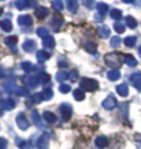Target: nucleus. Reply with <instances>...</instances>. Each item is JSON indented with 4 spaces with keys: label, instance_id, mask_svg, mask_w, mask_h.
<instances>
[{
    "label": "nucleus",
    "instance_id": "28",
    "mask_svg": "<svg viewBox=\"0 0 141 149\" xmlns=\"http://www.w3.org/2000/svg\"><path fill=\"white\" fill-rule=\"evenodd\" d=\"M67 78H68V72H66V71H59L58 74H56V79H58L59 82H62V84H63Z\"/></svg>",
    "mask_w": 141,
    "mask_h": 149
},
{
    "label": "nucleus",
    "instance_id": "17",
    "mask_svg": "<svg viewBox=\"0 0 141 149\" xmlns=\"http://www.w3.org/2000/svg\"><path fill=\"white\" fill-rule=\"evenodd\" d=\"M43 119H44L47 123H55L56 122V116H55V113L50 112V111H45V112L43 113Z\"/></svg>",
    "mask_w": 141,
    "mask_h": 149
},
{
    "label": "nucleus",
    "instance_id": "8",
    "mask_svg": "<svg viewBox=\"0 0 141 149\" xmlns=\"http://www.w3.org/2000/svg\"><path fill=\"white\" fill-rule=\"evenodd\" d=\"M62 25H63V17L60 14H55L54 19H52V27H54L55 32H59Z\"/></svg>",
    "mask_w": 141,
    "mask_h": 149
},
{
    "label": "nucleus",
    "instance_id": "7",
    "mask_svg": "<svg viewBox=\"0 0 141 149\" xmlns=\"http://www.w3.org/2000/svg\"><path fill=\"white\" fill-rule=\"evenodd\" d=\"M117 107V100H115L114 96H108L107 99L103 101V108L107 109V111H111Z\"/></svg>",
    "mask_w": 141,
    "mask_h": 149
},
{
    "label": "nucleus",
    "instance_id": "19",
    "mask_svg": "<svg viewBox=\"0 0 141 149\" xmlns=\"http://www.w3.org/2000/svg\"><path fill=\"white\" fill-rule=\"evenodd\" d=\"M47 15H48V8H45V7H37L36 8V17L38 19L45 18Z\"/></svg>",
    "mask_w": 141,
    "mask_h": 149
},
{
    "label": "nucleus",
    "instance_id": "33",
    "mask_svg": "<svg viewBox=\"0 0 141 149\" xmlns=\"http://www.w3.org/2000/svg\"><path fill=\"white\" fill-rule=\"evenodd\" d=\"M126 64H128L129 67H136V66H137V60L133 58L132 55H129V56H126Z\"/></svg>",
    "mask_w": 141,
    "mask_h": 149
},
{
    "label": "nucleus",
    "instance_id": "11",
    "mask_svg": "<svg viewBox=\"0 0 141 149\" xmlns=\"http://www.w3.org/2000/svg\"><path fill=\"white\" fill-rule=\"evenodd\" d=\"M18 23L21 26H32L33 19L30 15H21L18 18Z\"/></svg>",
    "mask_w": 141,
    "mask_h": 149
},
{
    "label": "nucleus",
    "instance_id": "20",
    "mask_svg": "<svg viewBox=\"0 0 141 149\" xmlns=\"http://www.w3.org/2000/svg\"><path fill=\"white\" fill-rule=\"evenodd\" d=\"M97 34L101 37V38H107L110 36V27L108 26H100L97 29Z\"/></svg>",
    "mask_w": 141,
    "mask_h": 149
},
{
    "label": "nucleus",
    "instance_id": "40",
    "mask_svg": "<svg viewBox=\"0 0 141 149\" xmlns=\"http://www.w3.org/2000/svg\"><path fill=\"white\" fill-rule=\"evenodd\" d=\"M52 8H55L56 11H62L63 10V3L59 0H54L52 1Z\"/></svg>",
    "mask_w": 141,
    "mask_h": 149
},
{
    "label": "nucleus",
    "instance_id": "12",
    "mask_svg": "<svg viewBox=\"0 0 141 149\" xmlns=\"http://www.w3.org/2000/svg\"><path fill=\"white\" fill-rule=\"evenodd\" d=\"M48 137L47 136H41L38 140H37V148L38 149H48Z\"/></svg>",
    "mask_w": 141,
    "mask_h": 149
},
{
    "label": "nucleus",
    "instance_id": "26",
    "mask_svg": "<svg viewBox=\"0 0 141 149\" xmlns=\"http://www.w3.org/2000/svg\"><path fill=\"white\" fill-rule=\"evenodd\" d=\"M67 8L70 13H77V10H78V1H73V0H68L67 3Z\"/></svg>",
    "mask_w": 141,
    "mask_h": 149
},
{
    "label": "nucleus",
    "instance_id": "9",
    "mask_svg": "<svg viewBox=\"0 0 141 149\" xmlns=\"http://www.w3.org/2000/svg\"><path fill=\"white\" fill-rule=\"evenodd\" d=\"M22 49L25 51V52H33V51L36 49V41L32 40V38L25 40L22 44Z\"/></svg>",
    "mask_w": 141,
    "mask_h": 149
},
{
    "label": "nucleus",
    "instance_id": "22",
    "mask_svg": "<svg viewBox=\"0 0 141 149\" xmlns=\"http://www.w3.org/2000/svg\"><path fill=\"white\" fill-rule=\"evenodd\" d=\"M36 33H37V36L41 37L43 40H44V38H47V37H50V30H48L47 27H41V26H40V27H38V29L36 30Z\"/></svg>",
    "mask_w": 141,
    "mask_h": 149
},
{
    "label": "nucleus",
    "instance_id": "25",
    "mask_svg": "<svg viewBox=\"0 0 141 149\" xmlns=\"http://www.w3.org/2000/svg\"><path fill=\"white\" fill-rule=\"evenodd\" d=\"M26 82H27V85L30 86V88H36V86H38V78L37 77H34V75H30V77H27V79H26Z\"/></svg>",
    "mask_w": 141,
    "mask_h": 149
},
{
    "label": "nucleus",
    "instance_id": "32",
    "mask_svg": "<svg viewBox=\"0 0 141 149\" xmlns=\"http://www.w3.org/2000/svg\"><path fill=\"white\" fill-rule=\"evenodd\" d=\"M43 97H44V100H51L52 99V97H54V92H52V89H50V88L44 89V92H43Z\"/></svg>",
    "mask_w": 141,
    "mask_h": 149
},
{
    "label": "nucleus",
    "instance_id": "29",
    "mask_svg": "<svg viewBox=\"0 0 141 149\" xmlns=\"http://www.w3.org/2000/svg\"><path fill=\"white\" fill-rule=\"evenodd\" d=\"M15 6H17V8L18 10H26L29 7V1H25V0H18V1H15Z\"/></svg>",
    "mask_w": 141,
    "mask_h": 149
},
{
    "label": "nucleus",
    "instance_id": "51",
    "mask_svg": "<svg viewBox=\"0 0 141 149\" xmlns=\"http://www.w3.org/2000/svg\"><path fill=\"white\" fill-rule=\"evenodd\" d=\"M138 55H140V56H141V47H140V48H138Z\"/></svg>",
    "mask_w": 141,
    "mask_h": 149
},
{
    "label": "nucleus",
    "instance_id": "46",
    "mask_svg": "<svg viewBox=\"0 0 141 149\" xmlns=\"http://www.w3.org/2000/svg\"><path fill=\"white\" fill-rule=\"evenodd\" d=\"M6 146H7V140L0 137V149H6Z\"/></svg>",
    "mask_w": 141,
    "mask_h": 149
},
{
    "label": "nucleus",
    "instance_id": "24",
    "mask_svg": "<svg viewBox=\"0 0 141 149\" xmlns=\"http://www.w3.org/2000/svg\"><path fill=\"white\" fill-rule=\"evenodd\" d=\"M136 41H137L136 37H134V36H130V37H126V38H125L123 44L128 47V48H133V47L136 45Z\"/></svg>",
    "mask_w": 141,
    "mask_h": 149
},
{
    "label": "nucleus",
    "instance_id": "27",
    "mask_svg": "<svg viewBox=\"0 0 141 149\" xmlns=\"http://www.w3.org/2000/svg\"><path fill=\"white\" fill-rule=\"evenodd\" d=\"M73 95H74V99L77 100V101H82V100L85 99V92L81 91V89H75Z\"/></svg>",
    "mask_w": 141,
    "mask_h": 149
},
{
    "label": "nucleus",
    "instance_id": "52",
    "mask_svg": "<svg viewBox=\"0 0 141 149\" xmlns=\"http://www.w3.org/2000/svg\"><path fill=\"white\" fill-rule=\"evenodd\" d=\"M1 115H3V109L0 108V116H1Z\"/></svg>",
    "mask_w": 141,
    "mask_h": 149
},
{
    "label": "nucleus",
    "instance_id": "43",
    "mask_svg": "<svg viewBox=\"0 0 141 149\" xmlns=\"http://www.w3.org/2000/svg\"><path fill=\"white\" fill-rule=\"evenodd\" d=\"M43 100H44L43 93H36V95L33 96V101H34V103H41Z\"/></svg>",
    "mask_w": 141,
    "mask_h": 149
},
{
    "label": "nucleus",
    "instance_id": "42",
    "mask_svg": "<svg viewBox=\"0 0 141 149\" xmlns=\"http://www.w3.org/2000/svg\"><path fill=\"white\" fill-rule=\"evenodd\" d=\"M15 93H17V95H19V96H27V95H29V91H27L26 88H18Z\"/></svg>",
    "mask_w": 141,
    "mask_h": 149
},
{
    "label": "nucleus",
    "instance_id": "50",
    "mask_svg": "<svg viewBox=\"0 0 141 149\" xmlns=\"http://www.w3.org/2000/svg\"><path fill=\"white\" fill-rule=\"evenodd\" d=\"M85 6L89 7V8H92V7H93V1H85Z\"/></svg>",
    "mask_w": 141,
    "mask_h": 149
},
{
    "label": "nucleus",
    "instance_id": "1",
    "mask_svg": "<svg viewBox=\"0 0 141 149\" xmlns=\"http://www.w3.org/2000/svg\"><path fill=\"white\" fill-rule=\"evenodd\" d=\"M80 84H81V91H85V92H95L99 88L97 81L92 79V78H82Z\"/></svg>",
    "mask_w": 141,
    "mask_h": 149
},
{
    "label": "nucleus",
    "instance_id": "6",
    "mask_svg": "<svg viewBox=\"0 0 141 149\" xmlns=\"http://www.w3.org/2000/svg\"><path fill=\"white\" fill-rule=\"evenodd\" d=\"M32 120H33V123L38 127V129H45L44 119L40 116V113L37 112V111H33V112H32Z\"/></svg>",
    "mask_w": 141,
    "mask_h": 149
},
{
    "label": "nucleus",
    "instance_id": "36",
    "mask_svg": "<svg viewBox=\"0 0 141 149\" xmlns=\"http://www.w3.org/2000/svg\"><path fill=\"white\" fill-rule=\"evenodd\" d=\"M17 145L21 149H32V145H30V142H27V141H17Z\"/></svg>",
    "mask_w": 141,
    "mask_h": 149
},
{
    "label": "nucleus",
    "instance_id": "18",
    "mask_svg": "<svg viewBox=\"0 0 141 149\" xmlns=\"http://www.w3.org/2000/svg\"><path fill=\"white\" fill-rule=\"evenodd\" d=\"M50 58H51L50 52H47V51H44V49L37 52V60H38V62H41V63H43V62H45V60H48Z\"/></svg>",
    "mask_w": 141,
    "mask_h": 149
},
{
    "label": "nucleus",
    "instance_id": "41",
    "mask_svg": "<svg viewBox=\"0 0 141 149\" xmlns=\"http://www.w3.org/2000/svg\"><path fill=\"white\" fill-rule=\"evenodd\" d=\"M114 29H115V32L119 33V34L125 32V26H123L121 22H115V23H114Z\"/></svg>",
    "mask_w": 141,
    "mask_h": 149
},
{
    "label": "nucleus",
    "instance_id": "53",
    "mask_svg": "<svg viewBox=\"0 0 141 149\" xmlns=\"http://www.w3.org/2000/svg\"><path fill=\"white\" fill-rule=\"evenodd\" d=\"M1 13H3V8H1V7H0V15H1Z\"/></svg>",
    "mask_w": 141,
    "mask_h": 149
},
{
    "label": "nucleus",
    "instance_id": "39",
    "mask_svg": "<svg viewBox=\"0 0 141 149\" xmlns=\"http://www.w3.org/2000/svg\"><path fill=\"white\" fill-rule=\"evenodd\" d=\"M38 82H41V84H45V82H48L50 81V75H48V74H47V72H41L40 75H38Z\"/></svg>",
    "mask_w": 141,
    "mask_h": 149
},
{
    "label": "nucleus",
    "instance_id": "37",
    "mask_svg": "<svg viewBox=\"0 0 141 149\" xmlns=\"http://www.w3.org/2000/svg\"><path fill=\"white\" fill-rule=\"evenodd\" d=\"M121 38H119L118 36L117 37H112V38H111V41H110V45L112 47V48H118L119 47V44H121Z\"/></svg>",
    "mask_w": 141,
    "mask_h": 149
},
{
    "label": "nucleus",
    "instance_id": "48",
    "mask_svg": "<svg viewBox=\"0 0 141 149\" xmlns=\"http://www.w3.org/2000/svg\"><path fill=\"white\" fill-rule=\"evenodd\" d=\"M4 77H6V71L0 67V78H4Z\"/></svg>",
    "mask_w": 141,
    "mask_h": 149
},
{
    "label": "nucleus",
    "instance_id": "34",
    "mask_svg": "<svg viewBox=\"0 0 141 149\" xmlns=\"http://www.w3.org/2000/svg\"><path fill=\"white\" fill-rule=\"evenodd\" d=\"M110 15H111V18L112 19H121V17H122V11L118 10V8H115L110 13Z\"/></svg>",
    "mask_w": 141,
    "mask_h": 149
},
{
    "label": "nucleus",
    "instance_id": "2",
    "mask_svg": "<svg viewBox=\"0 0 141 149\" xmlns=\"http://www.w3.org/2000/svg\"><path fill=\"white\" fill-rule=\"evenodd\" d=\"M104 60L111 67H118L119 64L122 63V56L118 54H108L104 56Z\"/></svg>",
    "mask_w": 141,
    "mask_h": 149
},
{
    "label": "nucleus",
    "instance_id": "4",
    "mask_svg": "<svg viewBox=\"0 0 141 149\" xmlns=\"http://www.w3.org/2000/svg\"><path fill=\"white\" fill-rule=\"evenodd\" d=\"M60 112H62V116H63L64 120H70L71 113H73V108L70 107V104L64 103V104L60 105Z\"/></svg>",
    "mask_w": 141,
    "mask_h": 149
},
{
    "label": "nucleus",
    "instance_id": "49",
    "mask_svg": "<svg viewBox=\"0 0 141 149\" xmlns=\"http://www.w3.org/2000/svg\"><path fill=\"white\" fill-rule=\"evenodd\" d=\"M95 19L97 21V22H101V21H103V17H101L100 14H99V15H96V17H95Z\"/></svg>",
    "mask_w": 141,
    "mask_h": 149
},
{
    "label": "nucleus",
    "instance_id": "5",
    "mask_svg": "<svg viewBox=\"0 0 141 149\" xmlns=\"http://www.w3.org/2000/svg\"><path fill=\"white\" fill-rule=\"evenodd\" d=\"M0 108L3 109V111H13L14 108H15V101H14L13 99H4L0 101Z\"/></svg>",
    "mask_w": 141,
    "mask_h": 149
},
{
    "label": "nucleus",
    "instance_id": "21",
    "mask_svg": "<svg viewBox=\"0 0 141 149\" xmlns=\"http://www.w3.org/2000/svg\"><path fill=\"white\" fill-rule=\"evenodd\" d=\"M55 38L54 37H47V38H44V41H43V45H44V48H50V49H52L55 47Z\"/></svg>",
    "mask_w": 141,
    "mask_h": 149
},
{
    "label": "nucleus",
    "instance_id": "15",
    "mask_svg": "<svg viewBox=\"0 0 141 149\" xmlns=\"http://www.w3.org/2000/svg\"><path fill=\"white\" fill-rule=\"evenodd\" d=\"M0 27L4 30V32H11L13 30V23L10 19H1L0 21Z\"/></svg>",
    "mask_w": 141,
    "mask_h": 149
},
{
    "label": "nucleus",
    "instance_id": "23",
    "mask_svg": "<svg viewBox=\"0 0 141 149\" xmlns=\"http://www.w3.org/2000/svg\"><path fill=\"white\" fill-rule=\"evenodd\" d=\"M96 8H97L99 14L103 17V15H105V14H107V11H108L110 7L105 4V3H97V4H96Z\"/></svg>",
    "mask_w": 141,
    "mask_h": 149
},
{
    "label": "nucleus",
    "instance_id": "47",
    "mask_svg": "<svg viewBox=\"0 0 141 149\" xmlns=\"http://www.w3.org/2000/svg\"><path fill=\"white\" fill-rule=\"evenodd\" d=\"M59 67H66V66H67V63H66V62H63V60H59Z\"/></svg>",
    "mask_w": 141,
    "mask_h": 149
},
{
    "label": "nucleus",
    "instance_id": "38",
    "mask_svg": "<svg viewBox=\"0 0 141 149\" xmlns=\"http://www.w3.org/2000/svg\"><path fill=\"white\" fill-rule=\"evenodd\" d=\"M4 41H6V44H7V45L14 47L15 44H17V41H18V38H17L15 36H11V37H7V38H6Z\"/></svg>",
    "mask_w": 141,
    "mask_h": 149
},
{
    "label": "nucleus",
    "instance_id": "44",
    "mask_svg": "<svg viewBox=\"0 0 141 149\" xmlns=\"http://www.w3.org/2000/svg\"><path fill=\"white\" fill-rule=\"evenodd\" d=\"M59 91L62 92V93H68V92H70V86L66 85V84H62V85L59 86Z\"/></svg>",
    "mask_w": 141,
    "mask_h": 149
},
{
    "label": "nucleus",
    "instance_id": "31",
    "mask_svg": "<svg viewBox=\"0 0 141 149\" xmlns=\"http://www.w3.org/2000/svg\"><path fill=\"white\" fill-rule=\"evenodd\" d=\"M85 49L88 52H91V54H96V44L92 42V41H88L87 44H85Z\"/></svg>",
    "mask_w": 141,
    "mask_h": 149
},
{
    "label": "nucleus",
    "instance_id": "30",
    "mask_svg": "<svg viewBox=\"0 0 141 149\" xmlns=\"http://www.w3.org/2000/svg\"><path fill=\"white\" fill-rule=\"evenodd\" d=\"M126 25H128L130 29H136L138 23H137V21L133 18V17H128V18H126Z\"/></svg>",
    "mask_w": 141,
    "mask_h": 149
},
{
    "label": "nucleus",
    "instance_id": "45",
    "mask_svg": "<svg viewBox=\"0 0 141 149\" xmlns=\"http://www.w3.org/2000/svg\"><path fill=\"white\" fill-rule=\"evenodd\" d=\"M68 78H70L71 81H77V79H78V74H77V71H71L70 74H68Z\"/></svg>",
    "mask_w": 141,
    "mask_h": 149
},
{
    "label": "nucleus",
    "instance_id": "10",
    "mask_svg": "<svg viewBox=\"0 0 141 149\" xmlns=\"http://www.w3.org/2000/svg\"><path fill=\"white\" fill-rule=\"evenodd\" d=\"M130 82L133 84V86L141 91V71L140 72H134L132 77H130Z\"/></svg>",
    "mask_w": 141,
    "mask_h": 149
},
{
    "label": "nucleus",
    "instance_id": "13",
    "mask_svg": "<svg viewBox=\"0 0 141 149\" xmlns=\"http://www.w3.org/2000/svg\"><path fill=\"white\" fill-rule=\"evenodd\" d=\"M95 145L97 146V148L103 149V148H105V146L108 145V140H107L104 136H100V137H97V138L95 140Z\"/></svg>",
    "mask_w": 141,
    "mask_h": 149
},
{
    "label": "nucleus",
    "instance_id": "14",
    "mask_svg": "<svg viewBox=\"0 0 141 149\" xmlns=\"http://www.w3.org/2000/svg\"><path fill=\"white\" fill-rule=\"evenodd\" d=\"M117 92H118L119 96H122V97H126L129 93V88L126 84H119V85H117Z\"/></svg>",
    "mask_w": 141,
    "mask_h": 149
},
{
    "label": "nucleus",
    "instance_id": "35",
    "mask_svg": "<svg viewBox=\"0 0 141 149\" xmlns=\"http://www.w3.org/2000/svg\"><path fill=\"white\" fill-rule=\"evenodd\" d=\"M21 68H22L25 72H30V70L33 68V64L30 63V62H22V64H21Z\"/></svg>",
    "mask_w": 141,
    "mask_h": 149
},
{
    "label": "nucleus",
    "instance_id": "16",
    "mask_svg": "<svg viewBox=\"0 0 141 149\" xmlns=\"http://www.w3.org/2000/svg\"><path fill=\"white\" fill-rule=\"evenodd\" d=\"M107 78L110 81H118L121 78V72H119V70H110L107 72Z\"/></svg>",
    "mask_w": 141,
    "mask_h": 149
},
{
    "label": "nucleus",
    "instance_id": "3",
    "mask_svg": "<svg viewBox=\"0 0 141 149\" xmlns=\"http://www.w3.org/2000/svg\"><path fill=\"white\" fill-rule=\"evenodd\" d=\"M15 122H17V126H18L22 131H26L27 129H29V120H27V118L25 116V113L23 112H21V113L17 115Z\"/></svg>",
    "mask_w": 141,
    "mask_h": 149
}]
</instances>
